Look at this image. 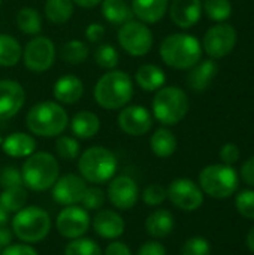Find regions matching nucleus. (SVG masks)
I'll list each match as a JSON object with an SVG mask.
<instances>
[{
	"label": "nucleus",
	"instance_id": "4",
	"mask_svg": "<svg viewBox=\"0 0 254 255\" xmlns=\"http://www.w3.org/2000/svg\"><path fill=\"white\" fill-rule=\"evenodd\" d=\"M118 169V160L112 151L103 146H91L85 149L78 160L81 176L94 185L109 182Z\"/></svg>",
	"mask_w": 254,
	"mask_h": 255
},
{
	"label": "nucleus",
	"instance_id": "10",
	"mask_svg": "<svg viewBox=\"0 0 254 255\" xmlns=\"http://www.w3.org/2000/svg\"><path fill=\"white\" fill-rule=\"evenodd\" d=\"M55 60V45L51 39L43 36L33 37L22 51V61L25 67L34 73L46 72Z\"/></svg>",
	"mask_w": 254,
	"mask_h": 255
},
{
	"label": "nucleus",
	"instance_id": "34",
	"mask_svg": "<svg viewBox=\"0 0 254 255\" xmlns=\"http://www.w3.org/2000/svg\"><path fill=\"white\" fill-rule=\"evenodd\" d=\"M202 9L208 18L217 22H223L232 15V3L229 0H204Z\"/></svg>",
	"mask_w": 254,
	"mask_h": 255
},
{
	"label": "nucleus",
	"instance_id": "37",
	"mask_svg": "<svg viewBox=\"0 0 254 255\" xmlns=\"http://www.w3.org/2000/svg\"><path fill=\"white\" fill-rule=\"evenodd\" d=\"M55 151L60 158L67 160V161L76 160L81 155L79 142L70 136H60L55 142Z\"/></svg>",
	"mask_w": 254,
	"mask_h": 255
},
{
	"label": "nucleus",
	"instance_id": "41",
	"mask_svg": "<svg viewBox=\"0 0 254 255\" xmlns=\"http://www.w3.org/2000/svg\"><path fill=\"white\" fill-rule=\"evenodd\" d=\"M237 209L238 212L249 220H254V191L253 190H246L237 197Z\"/></svg>",
	"mask_w": 254,
	"mask_h": 255
},
{
	"label": "nucleus",
	"instance_id": "22",
	"mask_svg": "<svg viewBox=\"0 0 254 255\" xmlns=\"http://www.w3.org/2000/svg\"><path fill=\"white\" fill-rule=\"evenodd\" d=\"M169 0H132L133 15L145 24H154L160 21L168 12Z\"/></svg>",
	"mask_w": 254,
	"mask_h": 255
},
{
	"label": "nucleus",
	"instance_id": "43",
	"mask_svg": "<svg viewBox=\"0 0 254 255\" xmlns=\"http://www.w3.org/2000/svg\"><path fill=\"white\" fill-rule=\"evenodd\" d=\"M240 155H241L240 148L235 143H231V142L223 145L222 149H220V158H222L223 164H228V166L235 164L240 160Z\"/></svg>",
	"mask_w": 254,
	"mask_h": 255
},
{
	"label": "nucleus",
	"instance_id": "35",
	"mask_svg": "<svg viewBox=\"0 0 254 255\" xmlns=\"http://www.w3.org/2000/svg\"><path fill=\"white\" fill-rule=\"evenodd\" d=\"M64 255H102V250L97 242L82 236L78 239H72L66 245Z\"/></svg>",
	"mask_w": 254,
	"mask_h": 255
},
{
	"label": "nucleus",
	"instance_id": "8",
	"mask_svg": "<svg viewBox=\"0 0 254 255\" xmlns=\"http://www.w3.org/2000/svg\"><path fill=\"white\" fill-rule=\"evenodd\" d=\"M199 187L213 199H228L238 188V175L232 166L211 164L201 172Z\"/></svg>",
	"mask_w": 254,
	"mask_h": 255
},
{
	"label": "nucleus",
	"instance_id": "7",
	"mask_svg": "<svg viewBox=\"0 0 254 255\" xmlns=\"http://www.w3.org/2000/svg\"><path fill=\"white\" fill-rule=\"evenodd\" d=\"M189 97L178 87H162L153 99V115L163 126H175L189 112Z\"/></svg>",
	"mask_w": 254,
	"mask_h": 255
},
{
	"label": "nucleus",
	"instance_id": "27",
	"mask_svg": "<svg viewBox=\"0 0 254 255\" xmlns=\"http://www.w3.org/2000/svg\"><path fill=\"white\" fill-rule=\"evenodd\" d=\"M102 13L108 22L115 25H123L133 18L132 6L126 0H102Z\"/></svg>",
	"mask_w": 254,
	"mask_h": 255
},
{
	"label": "nucleus",
	"instance_id": "40",
	"mask_svg": "<svg viewBox=\"0 0 254 255\" xmlns=\"http://www.w3.org/2000/svg\"><path fill=\"white\" fill-rule=\"evenodd\" d=\"M166 199V190L160 184H151L142 191V200L148 206H159Z\"/></svg>",
	"mask_w": 254,
	"mask_h": 255
},
{
	"label": "nucleus",
	"instance_id": "26",
	"mask_svg": "<svg viewBox=\"0 0 254 255\" xmlns=\"http://www.w3.org/2000/svg\"><path fill=\"white\" fill-rule=\"evenodd\" d=\"M135 81L145 91H157L165 85L166 75L156 64H142L135 75Z\"/></svg>",
	"mask_w": 254,
	"mask_h": 255
},
{
	"label": "nucleus",
	"instance_id": "9",
	"mask_svg": "<svg viewBox=\"0 0 254 255\" xmlns=\"http://www.w3.org/2000/svg\"><path fill=\"white\" fill-rule=\"evenodd\" d=\"M118 43L129 55L142 57L153 48V31L145 22L130 19L118 30Z\"/></svg>",
	"mask_w": 254,
	"mask_h": 255
},
{
	"label": "nucleus",
	"instance_id": "12",
	"mask_svg": "<svg viewBox=\"0 0 254 255\" xmlns=\"http://www.w3.org/2000/svg\"><path fill=\"white\" fill-rule=\"evenodd\" d=\"M91 226V218L88 211L82 206L72 205L61 209L55 220L57 232L66 239H78L82 238Z\"/></svg>",
	"mask_w": 254,
	"mask_h": 255
},
{
	"label": "nucleus",
	"instance_id": "44",
	"mask_svg": "<svg viewBox=\"0 0 254 255\" xmlns=\"http://www.w3.org/2000/svg\"><path fill=\"white\" fill-rule=\"evenodd\" d=\"M0 255H39V253L28 244H10L0 251Z\"/></svg>",
	"mask_w": 254,
	"mask_h": 255
},
{
	"label": "nucleus",
	"instance_id": "38",
	"mask_svg": "<svg viewBox=\"0 0 254 255\" xmlns=\"http://www.w3.org/2000/svg\"><path fill=\"white\" fill-rule=\"evenodd\" d=\"M105 193L102 188L99 187H87L84 196H82V200H81V205L85 211H97L103 206L105 203Z\"/></svg>",
	"mask_w": 254,
	"mask_h": 255
},
{
	"label": "nucleus",
	"instance_id": "25",
	"mask_svg": "<svg viewBox=\"0 0 254 255\" xmlns=\"http://www.w3.org/2000/svg\"><path fill=\"white\" fill-rule=\"evenodd\" d=\"M70 130L79 139H91L100 130V120L90 111H81L73 115L70 121Z\"/></svg>",
	"mask_w": 254,
	"mask_h": 255
},
{
	"label": "nucleus",
	"instance_id": "51",
	"mask_svg": "<svg viewBox=\"0 0 254 255\" xmlns=\"http://www.w3.org/2000/svg\"><path fill=\"white\" fill-rule=\"evenodd\" d=\"M247 247L249 250L254 253V227L250 230V233L247 235Z\"/></svg>",
	"mask_w": 254,
	"mask_h": 255
},
{
	"label": "nucleus",
	"instance_id": "3",
	"mask_svg": "<svg viewBox=\"0 0 254 255\" xmlns=\"http://www.w3.org/2000/svg\"><path fill=\"white\" fill-rule=\"evenodd\" d=\"M28 130L42 137L60 136L69 124V117L64 108L57 102L36 103L25 118Z\"/></svg>",
	"mask_w": 254,
	"mask_h": 255
},
{
	"label": "nucleus",
	"instance_id": "20",
	"mask_svg": "<svg viewBox=\"0 0 254 255\" xmlns=\"http://www.w3.org/2000/svg\"><path fill=\"white\" fill-rule=\"evenodd\" d=\"M52 94L55 100L61 105H73L84 94V84L75 75L60 76L52 88Z\"/></svg>",
	"mask_w": 254,
	"mask_h": 255
},
{
	"label": "nucleus",
	"instance_id": "49",
	"mask_svg": "<svg viewBox=\"0 0 254 255\" xmlns=\"http://www.w3.org/2000/svg\"><path fill=\"white\" fill-rule=\"evenodd\" d=\"M12 236H13L12 230L6 224H1L0 226V248L1 250L12 244Z\"/></svg>",
	"mask_w": 254,
	"mask_h": 255
},
{
	"label": "nucleus",
	"instance_id": "28",
	"mask_svg": "<svg viewBox=\"0 0 254 255\" xmlns=\"http://www.w3.org/2000/svg\"><path fill=\"white\" fill-rule=\"evenodd\" d=\"M177 137L169 128H157L151 139H150V146L154 155L160 158H168L177 151Z\"/></svg>",
	"mask_w": 254,
	"mask_h": 255
},
{
	"label": "nucleus",
	"instance_id": "14",
	"mask_svg": "<svg viewBox=\"0 0 254 255\" xmlns=\"http://www.w3.org/2000/svg\"><path fill=\"white\" fill-rule=\"evenodd\" d=\"M106 196L115 209L130 211L139 200V188L133 178L127 175H120L111 179Z\"/></svg>",
	"mask_w": 254,
	"mask_h": 255
},
{
	"label": "nucleus",
	"instance_id": "24",
	"mask_svg": "<svg viewBox=\"0 0 254 255\" xmlns=\"http://www.w3.org/2000/svg\"><path fill=\"white\" fill-rule=\"evenodd\" d=\"M174 226H175L174 215L166 209H156L145 220L147 233L156 239H163L169 236L174 230Z\"/></svg>",
	"mask_w": 254,
	"mask_h": 255
},
{
	"label": "nucleus",
	"instance_id": "54",
	"mask_svg": "<svg viewBox=\"0 0 254 255\" xmlns=\"http://www.w3.org/2000/svg\"><path fill=\"white\" fill-rule=\"evenodd\" d=\"M0 251H1V248H0Z\"/></svg>",
	"mask_w": 254,
	"mask_h": 255
},
{
	"label": "nucleus",
	"instance_id": "15",
	"mask_svg": "<svg viewBox=\"0 0 254 255\" xmlns=\"http://www.w3.org/2000/svg\"><path fill=\"white\" fill-rule=\"evenodd\" d=\"M118 127L129 136H144L153 127V115L141 105L124 106L118 114Z\"/></svg>",
	"mask_w": 254,
	"mask_h": 255
},
{
	"label": "nucleus",
	"instance_id": "36",
	"mask_svg": "<svg viewBox=\"0 0 254 255\" xmlns=\"http://www.w3.org/2000/svg\"><path fill=\"white\" fill-rule=\"evenodd\" d=\"M94 61L102 69L112 70V69L117 67L118 61H120V54H118L115 46L105 43V45H100V46L96 48V51H94Z\"/></svg>",
	"mask_w": 254,
	"mask_h": 255
},
{
	"label": "nucleus",
	"instance_id": "2",
	"mask_svg": "<svg viewBox=\"0 0 254 255\" xmlns=\"http://www.w3.org/2000/svg\"><path fill=\"white\" fill-rule=\"evenodd\" d=\"M160 57L169 67L187 70L201 61L202 46L195 36L175 33L163 39L160 45Z\"/></svg>",
	"mask_w": 254,
	"mask_h": 255
},
{
	"label": "nucleus",
	"instance_id": "53",
	"mask_svg": "<svg viewBox=\"0 0 254 255\" xmlns=\"http://www.w3.org/2000/svg\"><path fill=\"white\" fill-rule=\"evenodd\" d=\"M0 4H1V0H0Z\"/></svg>",
	"mask_w": 254,
	"mask_h": 255
},
{
	"label": "nucleus",
	"instance_id": "11",
	"mask_svg": "<svg viewBox=\"0 0 254 255\" xmlns=\"http://www.w3.org/2000/svg\"><path fill=\"white\" fill-rule=\"evenodd\" d=\"M166 197L174 206L186 212H193L204 203V193L201 187L187 178H178L172 181L166 190Z\"/></svg>",
	"mask_w": 254,
	"mask_h": 255
},
{
	"label": "nucleus",
	"instance_id": "18",
	"mask_svg": "<svg viewBox=\"0 0 254 255\" xmlns=\"http://www.w3.org/2000/svg\"><path fill=\"white\" fill-rule=\"evenodd\" d=\"M91 227L102 239H118L126 229L123 217L112 209H100L91 220Z\"/></svg>",
	"mask_w": 254,
	"mask_h": 255
},
{
	"label": "nucleus",
	"instance_id": "13",
	"mask_svg": "<svg viewBox=\"0 0 254 255\" xmlns=\"http://www.w3.org/2000/svg\"><path fill=\"white\" fill-rule=\"evenodd\" d=\"M237 30L231 24H216L204 36L202 48L211 58H223L232 52L237 45Z\"/></svg>",
	"mask_w": 254,
	"mask_h": 255
},
{
	"label": "nucleus",
	"instance_id": "16",
	"mask_svg": "<svg viewBox=\"0 0 254 255\" xmlns=\"http://www.w3.org/2000/svg\"><path fill=\"white\" fill-rule=\"evenodd\" d=\"M51 190H52V197L58 205L72 206L81 203L82 196L87 190V184L82 176L67 173L58 176V179L55 181Z\"/></svg>",
	"mask_w": 254,
	"mask_h": 255
},
{
	"label": "nucleus",
	"instance_id": "17",
	"mask_svg": "<svg viewBox=\"0 0 254 255\" xmlns=\"http://www.w3.org/2000/svg\"><path fill=\"white\" fill-rule=\"evenodd\" d=\"M25 102L24 88L10 79L0 81V121L15 117Z\"/></svg>",
	"mask_w": 254,
	"mask_h": 255
},
{
	"label": "nucleus",
	"instance_id": "30",
	"mask_svg": "<svg viewBox=\"0 0 254 255\" xmlns=\"http://www.w3.org/2000/svg\"><path fill=\"white\" fill-rule=\"evenodd\" d=\"M21 58H22V48L19 42L9 34H0V66L12 67Z\"/></svg>",
	"mask_w": 254,
	"mask_h": 255
},
{
	"label": "nucleus",
	"instance_id": "31",
	"mask_svg": "<svg viewBox=\"0 0 254 255\" xmlns=\"http://www.w3.org/2000/svg\"><path fill=\"white\" fill-rule=\"evenodd\" d=\"M27 191L22 185L19 187H9L0 193V205L7 214H16L27 203Z\"/></svg>",
	"mask_w": 254,
	"mask_h": 255
},
{
	"label": "nucleus",
	"instance_id": "45",
	"mask_svg": "<svg viewBox=\"0 0 254 255\" xmlns=\"http://www.w3.org/2000/svg\"><path fill=\"white\" fill-rule=\"evenodd\" d=\"M136 255H166V248L156 241H150L141 245Z\"/></svg>",
	"mask_w": 254,
	"mask_h": 255
},
{
	"label": "nucleus",
	"instance_id": "47",
	"mask_svg": "<svg viewBox=\"0 0 254 255\" xmlns=\"http://www.w3.org/2000/svg\"><path fill=\"white\" fill-rule=\"evenodd\" d=\"M103 255H132V251H130V248L126 244L114 241L112 244H109L106 247Z\"/></svg>",
	"mask_w": 254,
	"mask_h": 255
},
{
	"label": "nucleus",
	"instance_id": "32",
	"mask_svg": "<svg viewBox=\"0 0 254 255\" xmlns=\"http://www.w3.org/2000/svg\"><path fill=\"white\" fill-rule=\"evenodd\" d=\"M16 25L22 33L36 36L42 30V18L36 9L21 7L16 13Z\"/></svg>",
	"mask_w": 254,
	"mask_h": 255
},
{
	"label": "nucleus",
	"instance_id": "19",
	"mask_svg": "<svg viewBox=\"0 0 254 255\" xmlns=\"http://www.w3.org/2000/svg\"><path fill=\"white\" fill-rule=\"evenodd\" d=\"M169 15L177 27L190 28L201 19L202 0H172Z\"/></svg>",
	"mask_w": 254,
	"mask_h": 255
},
{
	"label": "nucleus",
	"instance_id": "1",
	"mask_svg": "<svg viewBox=\"0 0 254 255\" xmlns=\"http://www.w3.org/2000/svg\"><path fill=\"white\" fill-rule=\"evenodd\" d=\"M94 100L96 103L109 111H117L132 100L133 97V82L132 78L121 70H112L105 73L94 85Z\"/></svg>",
	"mask_w": 254,
	"mask_h": 255
},
{
	"label": "nucleus",
	"instance_id": "48",
	"mask_svg": "<svg viewBox=\"0 0 254 255\" xmlns=\"http://www.w3.org/2000/svg\"><path fill=\"white\" fill-rule=\"evenodd\" d=\"M241 178L244 179V182H247L249 185L254 187V157L249 158L243 167H241Z\"/></svg>",
	"mask_w": 254,
	"mask_h": 255
},
{
	"label": "nucleus",
	"instance_id": "33",
	"mask_svg": "<svg viewBox=\"0 0 254 255\" xmlns=\"http://www.w3.org/2000/svg\"><path fill=\"white\" fill-rule=\"evenodd\" d=\"M88 46L82 40H69L61 48V58L69 64H81L88 57Z\"/></svg>",
	"mask_w": 254,
	"mask_h": 255
},
{
	"label": "nucleus",
	"instance_id": "21",
	"mask_svg": "<svg viewBox=\"0 0 254 255\" xmlns=\"http://www.w3.org/2000/svg\"><path fill=\"white\" fill-rule=\"evenodd\" d=\"M36 140L33 136L27 133H12L4 137L1 148L6 155L12 158H27L33 152H36Z\"/></svg>",
	"mask_w": 254,
	"mask_h": 255
},
{
	"label": "nucleus",
	"instance_id": "50",
	"mask_svg": "<svg viewBox=\"0 0 254 255\" xmlns=\"http://www.w3.org/2000/svg\"><path fill=\"white\" fill-rule=\"evenodd\" d=\"M75 4H78V6H81V7H87V9H90V7H94V6H97L99 3H102V0H72Z\"/></svg>",
	"mask_w": 254,
	"mask_h": 255
},
{
	"label": "nucleus",
	"instance_id": "29",
	"mask_svg": "<svg viewBox=\"0 0 254 255\" xmlns=\"http://www.w3.org/2000/svg\"><path fill=\"white\" fill-rule=\"evenodd\" d=\"M73 15V1L72 0H46L45 3V16L52 24H64Z\"/></svg>",
	"mask_w": 254,
	"mask_h": 255
},
{
	"label": "nucleus",
	"instance_id": "5",
	"mask_svg": "<svg viewBox=\"0 0 254 255\" xmlns=\"http://www.w3.org/2000/svg\"><path fill=\"white\" fill-rule=\"evenodd\" d=\"M22 182L33 191H46L52 188L60 175V166L57 158L45 151L33 152L27 157L21 169Z\"/></svg>",
	"mask_w": 254,
	"mask_h": 255
},
{
	"label": "nucleus",
	"instance_id": "6",
	"mask_svg": "<svg viewBox=\"0 0 254 255\" xmlns=\"http://www.w3.org/2000/svg\"><path fill=\"white\" fill-rule=\"evenodd\" d=\"M51 232L49 214L37 206H27L18 211L12 220V233L24 244H37Z\"/></svg>",
	"mask_w": 254,
	"mask_h": 255
},
{
	"label": "nucleus",
	"instance_id": "39",
	"mask_svg": "<svg viewBox=\"0 0 254 255\" xmlns=\"http://www.w3.org/2000/svg\"><path fill=\"white\" fill-rule=\"evenodd\" d=\"M211 245L205 238H190L181 248V255H210Z\"/></svg>",
	"mask_w": 254,
	"mask_h": 255
},
{
	"label": "nucleus",
	"instance_id": "46",
	"mask_svg": "<svg viewBox=\"0 0 254 255\" xmlns=\"http://www.w3.org/2000/svg\"><path fill=\"white\" fill-rule=\"evenodd\" d=\"M85 37L90 40V42H100L103 37H105V27L102 24H97V22H91L87 30H85Z\"/></svg>",
	"mask_w": 254,
	"mask_h": 255
},
{
	"label": "nucleus",
	"instance_id": "42",
	"mask_svg": "<svg viewBox=\"0 0 254 255\" xmlns=\"http://www.w3.org/2000/svg\"><path fill=\"white\" fill-rule=\"evenodd\" d=\"M19 185H24L21 170L12 166H7L0 170V187L9 188V187H19Z\"/></svg>",
	"mask_w": 254,
	"mask_h": 255
},
{
	"label": "nucleus",
	"instance_id": "23",
	"mask_svg": "<svg viewBox=\"0 0 254 255\" xmlns=\"http://www.w3.org/2000/svg\"><path fill=\"white\" fill-rule=\"evenodd\" d=\"M217 72H219V66L216 64V61H213V60L199 61L196 66L192 67V70L187 76V82L192 90L204 91L210 87L213 79L217 76Z\"/></svg>",
	"mask_w": 254,
	"mask_h": 255
},
{
	"label": "nucleus",
	"instance_id": "52",
	"mask_svg": "<svg viewBox=\"0 0 254 255\" xmlns=\"http://www.w3.org/2000/svg\"><path fill=\"white\" fill-rule=\"evenodd\" d=\"M7 221H9V214L3 209V206L0 205V226L1 224H7Z\"/></svg>",
	"mask_w": 254,
	"mask_h": 255
}]
</instances>
